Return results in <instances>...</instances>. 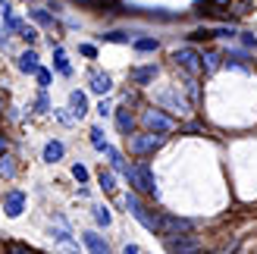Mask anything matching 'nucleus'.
Instances as JSON below:
<instances>
[{
    "label": "nucleus",
    "mask_w": 257,
    "mask_h": 254,
    "mask_svg": "<svg viewBox=\"0 0 257 254\" xmlns=\"http://www.w3.org/2000/svg\"><path fill=\"white\" fill-rule=\"evenodd\" d=\"M29 16H32L38 25H44V29H54V16H50L47 10H29Z\"/></svg>",
    "instance_id": "4be33fe9"
},
{
    "label": "nucleus",
    "mask_w": 257,
    "mask_h": 254,
    "mask_svg": "<svg viewBox=\"0 0 257 254\" xmlns=\"http://www.w3.org/2000/svg\"><path fill=\"white\" fill-rule=\"evenodd\" d=\"M10 13H13L10 4H7V0H0V16H10Z\"/></svg>",
    "instance_id": "a19ab883"
},
{
    "label": "nucleus",
    "mask_w": 257,
    "mask_h": 254,
    "mask_svg": "<svg viewBox=\"0 0 257 254\" xmlns=\"http://www.w3.org/2000/svg\"><path fill=\"white\" fill-rule=\"evenodd\" d=\"M122 176L128 179V185H132L138 195H154V198H157V179H154V173H151V167L145 160L135 163V167H125Z\"/></svg>",
    "instance_id": "f257e3e1"
},
{
    "label": "nucleus",
    "mask_w": 257,
    "mask_h": 254,
    "mask_svg": "<svg viewBox=\"0 0 257 254\" xmlns=\"http://www.w3.org/2000/svg\"><path fill=\"white\" fill-rule=\"evenodd\" d=\"M54 47V69L60 75H72V66H69V60H66V50H63L60 44H50Z\"/></svg>",
    "instance_id": "f8f14e48"
},
{
    "label": "nucleus",
    "mask_w": 257,
    "mask_h": 254,
    "mask_svg": "<svg viewBox=\"0 0 257 254\" xmlns=\"http://www.w3.org/2000/svg\"><path fill=\"white\" fill-rule=\"evenodd\" d=\"M88 135H91V145H94L97 151H104V154H107V148H110V145H107V138H104V129H97V125H94V129L88 132Z\"/></svg>",
    "instance_id": "b1692460"
},
{
    "label": "nucleus",
    "mask_w": 257,
    "mask_h": 254,
    "mask_svg": "<svg viewBox=\"0 0 257 254\" xmlns=\"http://www.w3.org/2000/svg\"><path fill=\"white\" fill-rule=\"evenodd\" d=\"M79 50H82V54H85V57H97V47H94V44H82Z\"/></svg>",
    "instance_id": "e433bc0d"
},
{
    "label": "nucleus",
    "mask_w": 257,
    "mask_h": 254,
    "mask_svg": "<svg viewBox=\"0 0 257 254\" xmlns=\"http://www.w3.org/2000/svg\"><path fill=\"white\" fill-rule=\"evenodd\" d=\"M173 60H176V66H182L191 75L201 72V54H198V50H191V47H179L176 54H173Z\"/></svg>",
    "instance_id": "0eeeda50"
},
{
    "label": "nucleus",
    "mask_w": 257,
    "mask_h": 254,
    "mask_svg": "<svg viewBox=\"0 0 257 254\" xmlns=\"http://www.w3.org/2000/svg\"><path fill=\"white\" fill-rule=\"evenodd\" d=\"M128 38H132V35H125V32H107V35H100V41H113V44H128Z\"/></svg>",
    "instance_id": "a878e982"
},
{
    "label": "nucleus",
    "mask_w": 257,
    "mask_h": 254,
    "mask_svg": "<svg viewBox=\"0 0 257 254\" xmlns=\"http://www.w3.org/2000/svg\"><path fill=\"white\" fill-rule=\"evenodd\" d=\"M125 207H128V213L145 226L148 232H157L160 235V213H154L148 204H141V198H138V192H128L125 195Z\"/></svg>",
    "instance_id": "f03ea898"
},
{
    "label": "nucleus",
    "mask_w": 257,
    "mask_h": 254,
    "mask_svg": "<svg viewBox=\"0 0 257 254\" xmlns=\"http://www.w3.org/2000/svg\"><path fill=\"white\" fill-rule=\"evenodd\" d=\"M0 113H4V97H0Z\"/></svg>",
    "instance_id": "37998d69"
},
{
    "label": "nucleus",
    "mask_w": 257,
    "mask_h": 254,
    "mask_svg": "<svg viewBox=\"0 0 257 254\" xmlns=\"http://www.w3.org/2000/svg\"><path fill=\"white\" fill-rule=\"evenodd\" d=\"M72 176L79 179V185H85V182H88V170L82 167V163H75V167H72Z\"/></svg>",
    "instance_id": "72a5a7b5"
},
{
    "label": "nucleus",
    "mask_w": 257,
    "mask_h": 254,
    "mask_svg": "<svg viewBox=\"0 0 257 254\" xmlns=\"http://www.w3.org/2000/svg\"><path fill=\"white\" fill-rule=\"evenodd\" d=\"M157 100H160V104H163L166 110H185V100L179 97V91H163Z\"/></svg>",
    "instance_id": "f3484780"
},
{
    "label": "nucleus",
    "mask_w": 257,
    "mask_h": 254,
    "mask_svg": "<svg viewBox=\"0 0 257 254\" xmlns=\"http://www.w3.org/2000/svg\"><path fill=\"white\" fill-rule=\"evenodd\" d=\"M226 66L248 69V54H245V50H229V54H226Z\"/></svg>",
    "instance_id": "6ab92c4d"
},
{
    "label": "nucleus",
    "mask_w": 257,
    "mask_h": 254,
    "mask_svg": "<svg viewBox=\"0 0 257 254\" xmlns=\"http://www.w3.org/2000/svg\"><path fill=\"white\" fill-rule=\"evenodd\" d=\"M16 66H19V69H22L25 75H35V72H38V66H41V63H38V54H35V50H25V54H19Z\"/></svg>",
    "instance_id": "9b49d317"
},
{
    "label": "nucleus",
    "mask_w": 257,
    "mask_h": 254,
    "mask_svg": "<svg viewBox=\"0 0 257 254\" xmlns=\"http://www.w3.org/2000/svg\"><path fill=\"white\" fill-rule=\"evenodd\" d=\"M35 107H38V113H47V110H50V100H47V94H44V88H41V94H38Z\"/></svg>",
    "instance_id": "473e14b6"
},
{
    "label": "nucleus",
    "mask_w": 257,
    "mask_h": 254,
    "mask_svg": "<svg viewBox=\"0 0 257 254\" xmlns=\"http://www.w3.org/2000/svg\"><path fill=\"white\" fill-rule=\"evenodd\" d=\"M254 66H257V60H254Z\"/></svg>",
    "instance_id": "c03bdc74"
},
{
    "label": "nucleus",
    "mask_w": 257,
    "mask_h": 254,
    "mask_svg": "<svg viewBox=\"0 0 257 254\" xmlns=\"http://www.w3.org/2000/svg\"><path fill=\"white\" fill-rule=\"evenodd\" d=\"M0 176H4V179H13V176H16V163H13V157H7V154H0Z\"/></svg>",
    "instance_id": "5701e85b"
},
{
    "label": "nucleus",
    "mask_w": 257,
    "mask_h": 254,
    "mask_svg": "<svg viewBox=\"0 0 257 254\" xmlns=\"http://www.w3.org/2000/svg\"><path fill=\"white\" fill-rule=\"evenodd\" d=\"M107 157H110V167L116 170V173H125V157H122V151H116V148H107Z\"/></svg>",
    "instance_id": "aec40b11"
},
{
    "label": "nucleus",
    "mask_w": 257,
    "mask_h": 254,
    "mask_svg": "<svg viewBox=\"0 0 257 254\" xmlns=\"http://www.w3.org/2000/svg\"><path fill=\"white\" fill-rule=\"evenodd\" d=\"M213 32L210 29H198V32H191V41H210Z\"/></svg>",
    "instance_id": "f704fd0d"
},
{
    "label": "nucleus",
    "mask_w": 257,
    "mask_h": 254,
    "mask_svg": "<svg viewBox=\"0 0 257 254\" xmlns=\"http://www.w3.org/2000/svg\"><path fill=\"white\" fill-rule=\"evenodd\" d=\"M110 88H113V79H110L107 72H94V75H91V91H94V94H107Z\"/></svg>",
    "instance_id": "4468645a"
},
{
    "label": "nucleus",
    "mask_w": 257,
    "mask_h": 254,
    "mask_svg": "<svg viewBox=\"0 0 257 254\" xmlns=\"http://www.w3.org/2000/svg\"><path fill=\"white\" fill-rule=\"evenodd\" d=\"M248 10H251V4H248V0H232V13H235V16H245Z\"/></svg>",
    "instance_id": "2f4dec72"
},
{
    "label": "nucleus",
    "mask_w": 257,
    "mask_h": 254,
    "mask_svg": "<svg viewBox=\"0 0 257 254\" xmlns=\"http://www.w3.org/2000/svg\"><path fill=\"white\" fill-rule=\"evenodd\" d=\"M19 38H22L25 44H35V41H38V32L32 29V25H22V29H19Z\"/></svg>",
    "instance_id": "cd10ccee"
},
{
    "label": "nucleus",
    "mask_w": 257,
    "mask_h": 254,
    "mask_svg": "<svg viewBox=\"0 0 257 254\" xmlns=\"http://www.w3.org/2000/svg\"><path fill=\"white\" fill-rule=\"evenodd\" d=\"M220 63H223V57L216 54V50H204V54H201V69L204 72H216V69H220Z\"/></svg>",
    "instance_id": "dca6fc26"
},
{
    "label": "nucleus",
    "mask_w": 257,
    "mask_h": 254,
    "mask_svg": "<svg viewBox=\"0 0 257 254\" xmlns=\"http://www.w3.org/2000/svg\"><path fill=\"white\" fill-rule=\"evenodd\" d=\"M160 41L157 38H135V50H141V54H148V50H157Z\"/></svg>",
    "instance_id": "393cba45"
},
{
    "label": "nucleus",
    "mask_w": 257,
    "mask_h": 254,
    "mask_svg": "<svg viewBox=\"0 0 257 254\" xmlns=\"http://www.w3.org/2000/svg\"><path fill=\"white\" fill-rule=\"evenodd\" d=\"M97 182H100V188H104V192H116V176H113L110 170H100V173H97Z\"/></svg>",
    "instance_id": "412c9836"
},
{
    "label": "nucleus",
    "mask_w": 257,
    "mask_h": 254,
    "mask_svg": "<svg viewBox=\"0 0 257 254\" xmlns=\"http://www.w3.org/2000/svg\"><path fill=\"white\" fill-rule=\"evenodd\" d=\"M4 22H7V32H19L22 25H25L22 19H16V16H13V13H10V16H4Z\"/></svg>",
    "instance_id": "7c9ffc66"
},
{
    "label": "nucleus",
    "mask_w": 257,
    "mask_h": 254,
    "mask_svg": "<svg viewBox=\"0 0 257 254\" xmlns=\"http://www.w3.org/2000/svg\"><path fill=\"white\" fill-rule=\"evenodd\" d=\"M35 79H38V85H41V88H47L50 82H54V75H50V69H41V66H38V72H35Z\"/></svg>",
    "instance_id": "c85d7f7f"
},
{
    "label": "nucleus",
    "mask_w": 257,
    "mask_h": 254,
    "mask_svg": "<svg viewBox=\"0 0 257 254\" xmlns=\"http://www.w3.org/2000/svg\"><path fill=\"white\" fill-rule=\"evenodd\" d=\"M116 125H119L122 135H132L135 132V116L128 110H116Z\"/></svg>",
    "instance_id": "a211bd4d"
},
{
    "label": "nucleus",
    "mask_w": 257,
    "mask_h": 254,
    "mask_svg": "<svg viewBox=\"0 0 257 254\" xmlns=\"http://www.w3.org/2000/svg\"><path fill=\"white\" fill-rule=\"evenodd\" d=\"M195 229V223L185 220V217H173V213H166V217H160V235L163 238H176V235H185Z\"/></svg>",
    "instance_id": "39448f33"
},
{
    "label": "nucleus",
    "mask_w": 257,
    "mask_h": 254,
    "mask_svg": "<svg viewBox=\"0 0 257 254\" xmlns=\"http://www.w3.org/2000/svg\"><path fill=\"white\" fill-rule=\"evenodd\" d=\"M63 154H66V145H63V142H47V145H44V160H47V163L63 160Z\"/></svg>",
    "instance_id": "2eb2a0df"
},
{
    "label": "nucleus",
    "mask_w": 257,
    "mask_h": 254,
    "mask_svg": "<svg viewBox=\"0 0 257 254\" xmlns=\"http://www.w3.org/2000/svg\"><path fill=\"white\" fill-rule=\"evenodd\" d=\"M97 113H100V116H110V113H113V107L107 104V100H100V104H97Z\"/></svg>",
    "instance_id": "c9c22d12"
},
{
    "label": "nucleus",
    "mask_w": 257,
    "mask_h": 254,
    "mask_svg": "<svg viewBox=\"0 0 257 254\" xmlns=\"http://www.w3.org/2000/svg\"><path fill=\"white\" fill-rule=\"evenodd\" d=\"M10 151V142H7V135H0V154H7Z\"/></svg>",
    "instance_id": "79ce46f5"
},
{
    "label": "nucleus",
    "mask_w": 257,
    "mask_h": 254,
    "mask_svg": "<svg viewBox=\"0 0 257 254\" xmlns=\"http://www.w3.org/2000/svg\"><path fill=\"white\" fill-rule=\"evenodd\" d=\"M69 110H72V116H85L88 113V97H85V91H72L69 94Z\"/></svg>",
    "instance_id": "ddd939ff"
},
{
    "label": "nucleus",
    "mask_w": 257,
    "mask_h": 254,
    "mask_svg": "<svg viewBox=\"0 0 257 254\" xmlns=\"http://www.w3.org/2000/svg\"><path fill=\"white\" fill-rule=\"evenodd\" d=\"M94 220H97L100 226H110V223H113V217H110V210H107V207H100V204L94 207Z\"/></svg>",
    "instance_id": "bb28decb"
},
{
    "label": "nucleus",
    "mask_w": 257,
    "mask_h": 254,
    "mask_svg": "<svg viewBox=\"0 0 257 254\" xmlns=\"http://www.w3.org/2000/svg\"><path fill=\"white\" fill-rule=\"evenodd\" d=\"M201 238L198 235H191V232H185V235H176V238H166V251L170 254H201Z\"/></svg>",
    "instance_id": "423d86ee"
},
{
    "label": "nucleus",
    "mask_w": 257,
    "mask_h": 254,
    "mask_svg": "<svg viewBox=\"0 0 257 254\" xmlns=\"http://www.w3.org/2000/svg\"><path fill=\"white\" fill-rule=\"evenodd\" d=\"M7 254H38V251H35V248H29V245L13 242V245H7Z\"/></svg>",
    "instance_id": "c756f323"
},
{
    "label": "nucleus",
    "mask_w": 257,
    "mask_h": 254,
    "mask_svg": "<svg viewBox=\"0 0 257 254\" xmlns=\"http://www.w3.org/2000/svg\"><path fill=\"white\" fill-rule=\"evenodd\" d=\"M182 129H185V132H204V125H201V122H188V125H182Z\"/></svg>",
    "instance_id": "58836bf2"
},
{
    "label": "nucleus",
    "mask_w": 257,
    "mask_h": 254,
    "mask_svg": "<svg viewBox=\"0 0 257 254\" xmlns=\"http://www.w3.org/2000/svg\"><path fill=\"white\" fill-rule=\"evenodd\" d=\"M157 66H154V63H148V66H135L132 72H128V82L132 85H138V88H145V85H151L154 79H157Z\"/></svg>",
    "instance_id": "6e6552de"
},
{
    "label": "nucleus",
    "mask_w": 257,
    "mask_h": 254,
    "mask_svg": "<svg viewBox=\"0 0 257 254\" xmlns=\"http://www.w3.org/2000/svg\"><path fill=\"white\" fill-rule=\"evenodd\" d=\"M82 238H85V248L91 251V254H113V251H110V245H107L97 232H82Z\"/></svg>",
    "instance_id": "9d476101"
},
{
    "label": "nucleus",
    "mask_w": 257,
    "mask_h": 254,
    "mask_svg": "<svg viewBox=\"0 0 257 254\" xmlns=\"http://www.w3.org/2000/svg\"><path fill=\"white\" fill-rule=\"evenodd\" d=\"M4 210H7V217H19V213L25 210V192H19V188H10L7 198H4Z\"/></svg>",
    "instance_id": "1a4fd4ad"
},
{
    "label": "nucleus",
    "mask_w": 257,
    "mask_h": 254,
    "mask_svg": "<svg viewBox=\"0 0 257 254\" xmlns=\"http://www.w3.org/2000/svg\"><path fill=\"white\" fill-rule=\"evenodd\" d=\"M241 41H245V47H257V38H254L251 32H245V35H241Z\"/></svg>",
    "instance_id": "4c0bfd02"
},
{
    "label": "nucleus",
    "mask_w": 257,
    "mask_h": 254,
    "mask_svg": "<svg viewBox=\"0 0 257 254\" xmlns=\"http://www.w3.org/2000/svg\"><path fill=\"white\" fill-rule=\"evenodd\" d=\"M141 125H145L148 132H157V135H170L176 129V122L166 116L163 110H145L141 113Z\"/></svg>",
    "instance_id": "20e7f679"
},
{
    "label": "nucleus",
    "mask_w": 257,
    "mask_h": 254,
    "mask_svg": "<svg viewBox=\"0 0 257 254\" xmlns=\"http://www.w3.org/2000/svg\"><path fill=\"white\" fill-rule=\"evenodd\" d=\"M163 142H166V135H157V132H132V138H128V148H132L138 157H148V154H154V151H157Z\"/></svg>",
    "instance_id": "7ed1b4c3"
},
{
    "label": "nucleus",
    "mask_w": 257,
    "mask_h": 254,
    "mask_svg": "<svg viewBox=\"0 0 257 254\" xmlns=\"http://www.w3.org/2000/svg\"><path fill=\"white\" fill-rule=\"evenodd\" d=\"M122 254H145V251H141L138 245H125V248H122Z\"/></svg>",
    "instance_id": "ea45409f"
}]
</instances>
